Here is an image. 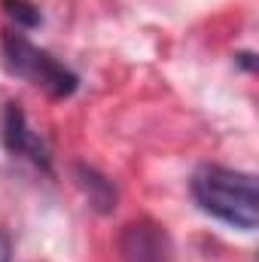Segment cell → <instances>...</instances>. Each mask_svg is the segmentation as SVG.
Masks as SVG:
<instances>
[{"label": "cell", "instance_id": "4", "mask_svg": "<svg viewBox=\"0 0 259 262\" xmlns=\"http://www.w3.org/2000/svg\"><path fill=\"white\" fill-rule=\"evenodd\" d=\"M3 146L15 156H28L31 162L49 171V149L43 137L28 125V116L18 104H6L3 110Z\"/></svg>", "mask_w": 259, "mask_h": 262}, {"label": "cell", "instance_id": "5", "mask_svg": "<svg viewBox=\"0 0 259 262\" xmlns=\"http://www.w3.org/2000/svg\"><path fill=\"white\" fill-rule=\"evenodd\" d=\"M76 183H79V189L89 195L92 201V207L98 210V213H110L113 207H116V186L104 177V174H98L95 168H89V165H76Z\"/></svg>", "mask_w": 259, "mask_h": 262}, {"label": "cell", "instance_id": "6", "mask_svg": "<svg viewBox=\"0 0 259 262\" xmlns=\"http://www.w3.org/2000/svg\"><path fill=\"white\" fill-rule=\"evenodd\" d=\"M3 9H6V15H9L18 28H37V25L43 21L40 9H37L34 3H28V0H3Z\"/></svg>", "mask_w": 259, "mask_h": 262}, {"label": "cell", "instance_id": "3", "mask_svg": "<svg viewBox=\"0 0 259 262\" xmlns=\"http://www.w3.org/2000/svg\"><path fill=\"white\" fill-rule=\"evenodd\" d=\"M122 262H171V238L153 220L128 223L119 235Z\"/></svg>", "mask_w": 259, "mask_h": 262}, {"label": "cell", "instance_id": "1", "mask_svg": "<svg viewBox=\"0 0 259 262\" xmlns=\"http://www.w3.org/2000/svg\"><path fill=\"white\" fill-rule=\"evenodd\" d=\"M192 195L204 213L213 220L235 226L241 232H253L259 223L256 177L244 171H232L223 165H201L192 174Z\"/></svg>", "mask_w": 259, "mask_h": 262}, {"label": "cell", "instance_id": "2", "mask_svg": "<svg viewBox=\"0 0 259 262\" xmlns=\"http://www.w3.org/2000/svg\"><path fill=\"white\" fill-rule=\"evenodd\" d=\"M3 55L15 76L43 89L49 98H70L76 92V73H70L58 58L37 49L28 37L15 31H3Z\"/></svg>", "mask_w": 259, "mask_h": 262}, {"label": "cell", "instance_id": "7", "mask_svg": "<svg viewBox=\"0 0 259 262\" xmlns=\"http://www.w3.org/2000/svg\"><path fill=\"white\" fill-rule=\"evenodd\" d=\"M0 262H9V241L3 232H0Z\"/></svg>", "mask_w": 259, "mask_h": 262}]
</instances>
